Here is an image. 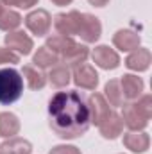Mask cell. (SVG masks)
<instances>
[{"mask_svg": "<svg viewBox=\"0 0 152 154\" xmlns=\"http://www.w3.org/2000/svg\"><path fill=\"white\" fill-rule=\"evenodd\" d=\"M22 75L25 77L27 86H29L31 90H43L45 84H47V75H45L41 70H38L36 66H31V65L23 66Z\"/></svg>", "mask_w": 152, "mask_h": 154, "instance_id": "22", "label": "cell"}, {"mask_svg": "<svg viewBox=\"0 0 152 154\" xmlns=\"http://www.w3.org/2000/svg\"><path fill=\"white\" fill-rule=\"evenodd\" d=\"M81 20H82V13H79V11L59 13L54 16V27H56L57 34L75 36L79 32V27H81Z\"/></svg>", "mask_w": 152, "mask_h": 154, "instance_id": "4", "label": "cell"}, {"mask_svg": "<svg viewBox=\"0 0 152 154\" xmlns=\"http://www.w3.org/2000/svg\"><path fill=\"white\" fill-rule=\"evenodd\" d=\"M32 152V145L29 140L25 138H7L2 145H0V154H31Z\"/></svg>", "mask_w": 152, "mask_h": 154, "instance_id": "17", "label": "cell"}, {"mask_svg": "<svg viewBox=\"0 0 152 154\" xmlns=\"http://www.w3.org/2000/svg\"><path fill=\"white\" fill-rule=\"evenodd\" d=\"M123 145L131 152H145L150 145V136L143 131H129L123 134Z\"/></svg>", "mask_w": 152, "mask_h": 154, "instance_id": "15", "label": "cell"}, {"mask_svg": "<svg viewBox=\"0 0 152 154\" xmlns=\"http://www.w3.org/2000/svg\"><path fill=\"white\" fill-rule=\"evenodd\" d=\"M74 0H52V4H56V5H68V4H72Z\"/></svg>", "mask_w": 152, "mask_h": 154, "instance_id": "30", "label": "cell"}, {"mask_svg": "<svg viewBox=\"0 0 152 154\" xmlns=\"http://www.w3.org/2000/svg\"><path fill=\"white\" fill-rule=\"evenodd\" d=\"M74 82L75 86L82 88V90H95L99 86V74L91 65H79L74 68Z\"/></svg>", "mask_w": 152, "mask_h": 154, "instance_id": "8", "label": "cell"}, {"mask_svg": "<svg viewBox=\"0 0 152 154\" xmlns=\"http://www.w3.org/2000/svg\"><path fill=\"white\" fill-rule=\"evenodd\" d=\"M48 154H81V151L74 145H56L50 149Z\"/></svg>", "mask_w": 152, "mask_h": 154, "instance_id": "28", "label": "cell"}, {"mask_svg": "<svg viewBox=\"0 0 152 154\" xmlns=\"http://www.w3.org/2000/svg\"><path fill=\"white\" fill-rule=\"evenodd\" d=\"M22 22H23V18L20 16V13L13 11V9H4V13L0 14V31H5V32L16 31L22 25Z\"/></svg>", "mask_w": 152, "mask_h": 154, "instance_id": "24", "label": "cell"}, {"mask_svg": "<svg viewBox=\"0 0 152 154\" xmlns=\"http://www.w3.org/2000/svg\"><path fill=\"white\" fill-rule=\"evenodd\" d=\"M104 99L108 100L109 106H122L123 104V93H122V88H120V79H111L108 81L106 88H104Z\"/></svg>", "mask_w": 152, "mask_h": 154, "instance_id": "23", "label": "cell"}, {"mask_svg": "<svg viewBox=\"0 0 152 154\" xmlns=\"http://www.w3.org/2000/svg\"><path fill=\"white\" fill-rule=\"evenodd\" d=\"M23 93V77L14 68H0V104L9 106Z\"/></svg>", "mask_w": 152, "mask_h": 154, "instance_id": "2", "label": "cell"}, {"mask_svg": "<svg viewBox=\"0 0 152 154\" xmlns=\"http://www.w3.org/2000/svg\"><path fill=\"white\" fill-rule=\"evenodd\" d=\"M91 5H95V7H106L108 4H109V0H88Z\"/></svg>", "mask_w": 152, "mask_h": 154, "instance_id": "29", "label": "cell"}, {"mask_svg": "<svg viewBox=\"0 0 152 154\" xmlns=\"http://www.w3.org/2000/svg\"><path fill=\"white\" fill-rule=\"evenodd\" d=\"M4 13V5H2V2H0V14Z\"/></svg>", "mask_w": 152, "mask_h": 154, "instance_id": "31", "label": "cell"}, {"mask_svg": "<svg viewBox=\"0 0 152 154\" xmlns=\"http://www.w3.org/2000/svg\"><path fill=\"white\" fill-rule=\"evenodd\" d=\"M4 5H14V7H20V9H31L38 4L39 0H0Z\"/></svg>", "mask_w": 152, "mask_h": 154, "instance_id": "27", "label": "cell"}, {"mask_svg": "<svg viewBox=\"0 0 152 154\" xmlns=\"http://www.w3.org/2000/svg\"><path fill=\"white\" fill-rule=\"evenodd\" d=\"M4 41H5V47L11 48L13 52H16L18 56H29V54L32 52V48H34V41H32V38H31L27 32L18 31V29L7 32Z\"/></svg>", "mask_w": 152, "mask_h": 154, "instance_id": "5", "label": "cell"}, {"mask_svg": "<svg viewBox=\"0 0 152 154\" xmlns=\"http://www.w3.org/2000/svg\"><path fill=\"white\" fill-rule=\"evenodd\" d=\"M16 65L20 63V56L16 52H13L7 47H0V65Z\"/></svg>", "mask_w": 152, "mask_h": 154, "instance_id": "26", "label": "cell"}, {"mask_svg": "<svg viewBox=\"0 0 152 154\" xmlns=\"http://www.w3.org/2000/svg\"><path fill=\"white\" fill-rule=\"evenodd\" d=\"M91 57H93V63H95L99 68H102V70H114V68H118V65H120V56H118V52L113 50L111 47H108V45H99V47H95L93 52H91Z\"/></svg>", "mask_w": 152, "mask_h": 154, "instance_id": "6", "label": "cell"}, {"mask_svg": "<svg viewBox=\"0 0 152 154\" xmlns=\"http://www.w3.org/2000/svg\"><path fill=\"white\" fill-rule=\"evenodd\" d=\"M75 45V41L72 36H63V34H54V36H50V38H47V48H50L52 52H56L57 56H59V59H61V56L63 54H66L72 47Z\"/></svg>", "mask_w": 152, "mask_h": 154, "instance_id": "20", "label": "cell"}, {"mask_svg": "<svg viewBox=\"0 0 152 154\" xmlns=\"http://www.w3.org/2000/svg\"><path fill=\"white\" fill-rule=\"evenodd\" d=\"M132 102H134L136 109L141 113V116H143V118L150 120V116H152V97H150V95L138 97V99H136V100H132Z\"/></svg>", "mask_w": 152, "mask_h": 154, "instance_id": "25", "label": "cell"}, {"mask_svg": "<svg viewBox=\"0 0 152 154\" xmlns=\"http://www.w3.org/2000/svg\"><path fill=\"white\" fill-rule=\"evenodd\" d=\"M97 127H99L100 134H102L106 140H114V138H118V136L122 134V131H123V122H122V116L111 109V113L106 116Z\"/></svg>", "mask_w": 152, "mask_h": 154, "instance_id": "12", "label": "cell"}, {"mask_svg": "<svg viewBox=\"0 0 152 154\" xmlns=\"http://www.w3.org/2000/svg\"><path fill=\"white\" fill-rule=\"evenodd\" d=\"M143 81L141 77L132 75V74H125V75L120 79V88H122V93H123V99L127 100H136L141 91H143Z\"/></svg>", "mask_w": 152, "mask_h": 154, "instance_id": "14", "label": "cell"}, {"mask_svg": "<svg viewBox=\"0 0 152 154\" xmlns=\"http://www.w3.org/2000/svg\"><path fill=\"white\" fill-rule=\"evenodd\" d=\"M25 27L38 38L47 36L52 27V16L47 9H34L25 16Z\"/></svg>", "mask_w": 152, "mask_h": 154, "instance_id": "3", "label": "cell"}, {"mask_svg": "<svg viewBox=\"0 0 152 154\" xmlns=\"http://www.w3.org/2000/svg\"><path fill=\"white\" fill-rule=\"evenodd\" d=\"M86 43H95L102 34V23L97 16L90 14V13H82V20H81V27L77 32Z\"/></svg>", "mask_w": 152, "mask_h": 154, "instance_id": "7", "label": "cell"}, {"mask_svg": "<svg viewBox=\"0 0 152 154\" xmlns=\"http://www.w3.org/2000/svg\"><path fill=\"white\" fill-rule=\"evenodd\" d=\"M140 41H141L140 34L131 31V29H120V31L114 32V36H113V45L118 50H122V52L136 50L140 47Z\"/></svg>", "mask_w": 152, "mask_h": 154, "instance_id": "11", "label": "cell"}, {"mask_svg": "<svg viewBox=\"0 0 152 154\" xmlns=\"http://www.w3.org/2000/svg\"><path fill=\"white\" fill-rule=\"evenodd\" d=\"M32 63L36 65V68H52V66H56L57 63H61V59H59V56H57L56 52H52L50 48L39 47L38 52H36L34 57H32Z\"/></svg>", "mask_w": 152, "mask_h": 154, "instance_id": "21", "label": "cell"}, {"mask_svg": "<svg viewBox=\"0 0 152 154\" xmlns=\"http://www.w3.org/2000/svg\"><path fill=\"white\" fill-rule=\"evenodd\" d=\"M70 79H72L70 68L65 63H57L56 66H52L48 75H47V81H50V84L56 86V88H65L70 82Z\"/></svg>", "mask_w": 152, "mask_h": 154, "instance_id": "19", "label": "cell"}, {"mask_svg": "<svg viewBox=\"0 0 152 154\" xmlns=\"http://www.w3.org/2000/svg\"><path fill=\"white\" fill-rule=\"evenodd\" d=\"M152 61V54L149 48L145 47H138L136 50H132L127 59H125V66L129 70H134V72H145L149 66H150Z\"/></svg>", "mask_w": 152, "mask_h": 154, "instance_id": "13", "label": "cell"}, {"mask_svg": "<svg viewBox=\"0 0 152 154\" xmlns=\"http://www.w3.org/2000/svg\"><path fill=\"white\" fill-rule=\"evenodd\" d=\"M88 56H90V48L86 47V45H81V43H75L66 54H63L61 56V59H63V63L70 68H75L79 65H82V63H86V59H88Z\"/></svg>", "mask_w": 152, "mask_h": 154, "instance_id": "16", "label": "cell"}, {"mask_svg": "<svg viewBox=\"0 0 152 154\" xmlns=\"http://www.w3.org/2000/svg\"><path fill=\"white\" fill-rule=\"evenodd\" d=\"M50 129L63 140L81 138L91 125L90 109L84 97L75 91H57L48 100Z\"/></svg>", "mask_w": 152, "mask_h": 154, "instance_id": "1", "label": "cell"}, {"mask_svg": "<svg viewBox=\"0 0 152 154\" xmlns=\"http://www.w3.org/2000/svg\"><path fill=\"white\" fill-rule=\"evenodd\" d=\"M88 104V109H90V118H91V124L99 125L106 116L111 113V108L108 104V100L104 99L102 93H91L86 100Z\"/></svg>", "mask_w": 152, "mask_h": 154, "instance_id": "9", "label": "cell"}, {"mask_svg": "<svg viewBox=\"0 0 152 154\" xmlns=\"http://www.w3.org/2000/svg\"><path fill=\"white\" fill-rule=\"evenodd\" d=\"M122 122L131 129V131H143L147 125H149V120L143 118L141 113L136 109L134 102H129V104H122Z\"/></svg>", "mask_w": 152, "mask_h": 154, "instance_id": "10", "label": "cell"}, {"mask_svg": "<svg viewBox=\"0 0 152 154\" xmlns=\"http://www.w3.org/2000/svg\"><path fill=\"white\" fill-rule=\"evenodd\" d=\"M20 133V120L14 113L4 111L0 113V136L2 138H13Z\"/></svg>", "mask_w": 152, "mask_h": 154, "instance_id": "18", "label": "cell"}]
</instances>
